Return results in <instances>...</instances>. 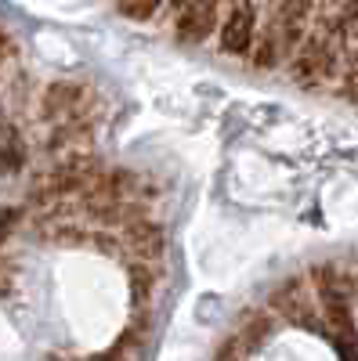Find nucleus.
<instances>
[{"label":"nucleus","mask_w":358,"mask_h":361,"mask_svg":"<svg viewBox=\"0 0 358 361\" xmlns=\"http://www.w3.org/2000/svg\"><path fill=\"white\" fill-rule=\"evenodd\" d=\"M250 33H253V15L250 11H235L225 25V33H221V47L225 51H246L250 47Z\"/></svg>","instance_id":"nucleus-1"},{"label":"nucleus","mask_w":358,"mask_h":361,"mask_svg":"<svg viewBox=\"0 0 358 361\" xmlns=\"http://www.w3.org/2000/svg\"><path fill=\"white\" fill-rule=\"evenodd\" d=\"M160 4V0H124V15H134V18H145L148 11H153Z\"/></svg>","instance_id":"nucleus-2"}]
</instances>
